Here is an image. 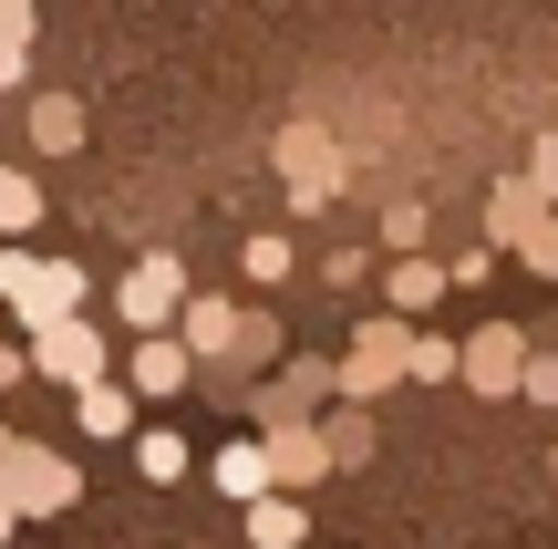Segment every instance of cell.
Instances as JSON below:
<instances>
[{
	"label": "cell",
	"mask_w": 558,
	"mask_h": 549,
	"mask_svg": "<svg viewBox=\"0 0 558 549\" xmlns=\"http://www.w3.org/2000/svg\"><path fill=\"white\" fill-rule=\"evenodd\" d=\"M207 477H218L239 509H248V498H269V488H279V477H269V435H239V446H218V456H207Z\"/></svg>",
	"instance_id": "10"
},
{
	"label": "cell",
	"mask_w": 558,
	"mask_h": 549,
	"mask_svg": "<svg viewBox=\"0 0 558 549\" xmlns=\"http://www.w3.org/2000/svg\"><path fill=\"white\" fill-rule=\"evenodd\" d=\"M445 281H456V270H435V260H393V281H383V301H393V322H414V311H435V301H445Z\"/></svg>",
	"instance_id": "11"
},
{
	"label": "cell",
	"mask_w": 558,
	"mask_h": 549,
	"mask_svg": "<svg viewBox=\"0 0 558 549\" xmlns=\"http://www.w3.org/2000/svg\"><path fill=\"white\" fill-rule=\"evenodd\" d=\"M21 228H41V187L21 177V166H0V249H11Z\"/></svg>",
	"instance_id": "18"
},
{
	"label": "cell",
	"mask_w": 558,
	"mask_h": 549,
	"mask_svg": "<svg viewBox=\"0 0 558 549\" xmlns=\"http://www.w3.org/2000/svg\"><path fill=\"white\" fill-rule=\"evenodd\" d=\"M11 83H21V52H0V94H11Z\"/></svg>",
	"instance_id": "27"
},
{
	"label": "cell",
	"mask_w": 558,
	"mask_h": 549,
	"mask_svg": "<svg viewBox=\"0 0 558 549\" xmlns=\"http://www.w3.org/2000/svg\"><path fill=\"white\" fill-rule=\"evenodd\" d=\"M0 301H11L32 332L83 322V270L73 260H32V249H0Z\"/></svg>",
	"instance_id": "1"
},
{
	"label": "cell",
	"mask_w": 558,
	"mask_h": 549,
	"mask_svg": "<svg viewBox=\"0 0 558 549\" xmlns=\"http://www.w3.org/2000/svg\"><path fill=\"white\" fill-rule=\"evenodd\" d=\"M518 260H527V270H548V281H558V218H538V228H527V239H518Z\"/></svg>",
	"instance_id": "22"
},
{
	"label": "cell",
	"mask_w": 558,
	"mask_h": 549,
	"mask_svg": "<svg viewBox=\"0 0 558 549\" xmlns=\"http://www.w3.org/2000/svg\"><path fill=\"white\" fill-rule=\"evenodd\" d=\"M73 415H83V435H135V384H83Z\"/></svg>",
	"instance_id": "14"
},
{
	"label": "cell",
	"mask_w": 558,
	"mask_h": 549,
	"mask_svg": "<svg viewBox=\"0 0 558 549\" xmlns=\"http://www.w3.org/2000/svg\"><path fill=\"white\" fill-rule=\"evenodd\" d=\"M186 384H197V353H186L177 332H145V343H135V394L166 405V394H186Z\"/></svg>",
	"instance_id": "9"
},
{
	"label": "cell",
	"mask_w": 558,
	"mask_h": 549,
	"mask_svg": "<svg viewBox=\"0 0 558 549\" xmlns=\"http://www.w3.org/2000/svg\"><path fill=\"white\" fill-rule=\"evenodd\" d=\"M21 373H32V353H11V343H0V384H21Z\"/></svg>",
	"instance_id": "26"
},
{
	"label": "cell",
	"mask_w": 558,
	"mask_h": 549,
	"mask_svg": "<svg viewBox=\"0 0 558 549\" xmlns=\"http://www.w3.org/2000/svg\"><path fill=\"white\" fill-rule=\"evenodd\" d=\"M445 373H465V343H445V332H414V384H445Z\"/></svg>",
	"instance_id": "19"
},
{
	"label": "cell",
	"mask_w": 558,
	"mask_h": 549,
	"mask_svg": "<svg viewBox=\"0 0 558 549\" xmlns=\"http://www.w3.org/2000/svg\"><path fill=\"white\" fill-rule=\"evenodd\" d=\"M465 384H476V394L527 384V343H518V322H486L476 343H465Z\"/></svg>",
	"instance_id": "7"
},
{
	"label": "cell",
	"mask_w": 558,
	"mask_h": 549,
	"mask_svg": "<svg viewBox=\"0 0 558 549\" xmlns=\"http://www.w3.org/2000/svg\"><path fill=\"white\" fill-rule=\"evenodd\" d=\"M32 145H41V156H73V145H83V104L73 94H41L32 104Z\"/></svg>",
	"instance_id": "15"
},
{
	"label": "cell",
	"mask_w": 558,
	"mask_h": 549,
	"mask_svg": "<svg viewBox=\"0 0 558 549\" xmlns=\"http://www.w3.org/2000/svg\"><path fill=\"white\" fill-rule=\"evenodd\" d=\"M279 177H290V198H300V207H320V198L341 187L331 135H320V124H290V135H279Z\"/></svg>",
	"instance_id": "5"
},
{
	"label": "cell",
	"mask_w": 558,
	"mask_h": 549,
	"mask_svg": "<svg viewBox=\"0 0 558 549\" xmlns=\"http://www.w3.org/2000/svg\"><path fill=\"white\" fill-rule=\"evenodd\" d=\"M538 218H548V207H538V187H527V177H507L497 198H486V228H497V239H527Z\"/></svg>",
	"instance_id": "16"
},
{
	"label": "cell",
	"mask_w": 558,
	"mask_h": 549,
	"mask_svg": "<svg viewBox=\"0 0 558 549\" xmlns=\"http://www.w3.org/2000/svg\"><path fill=\"white\" fill-rule=\"evenodd\" d=\"M403 373H414V332H403V322H362L352 332V363H341V394L373 405V394H393Z\"/></svg>",
	"instance_id": "2"
},
{
	"label": "cell",
	"mask_w": 558,
	"mask_h": 549,
	"mask_svg": "<svg viewBox=\"0 0 558 549\" xmlns=\"http://www.w3.org/2000/svg\"><path fill=\"white\" fill-rule=\"evenodd\" d=\"M135 477L177 488V477H186V435H177V426H145V435H135Z\"/></svg>",
	"instance_id": "17"
},
{
	"label": "cell",
	"mask_w": 558,
	"mask_h": 549,
	"mask_svg": "<svg viewBox=\"0 0 558 549\" xmlns=\"http://www.w3.org/2000/svg\"><path fill=\"white\" fill-rule=\"evenodd\" d=\"M32 363L83 394V384H104V332L94 322H52V332H32Z\"/></svg>",
	"instance_id": "6"
},
{
	"label": "cell",
	"mask_w": 558,
	"mask_h": 549,
	"mask_svg": "<svg viewBox=\"0 0 558 549\" xmlns=\"http://www.w3.org/2000/svg\"><path fill=\"white\" fill-rule=\"evenodd\" d=\"M0 52L32 62V0H0Z\"/></svg>",
	"instance_id": "23"
},
{
	"label": "cell",
	"mask_w": 558,
	"mask_h": 549,
	"mask_svg": "<svg viewBox=\"0 0 558 549\" xmlns=\"http://www.w3.org/2000/svg\"><path fill=\"white\" fill-rule=\"evenodd\" d=\"M0 488H11V509H21V518L73 509V467H62L52 446H11V456H0Z\"/></svg>",
	"instance_id": "4"
},
{
	"label": "cell",
	"mask_w": 558,
	"mask_h": 549,
	"mask_svg": "<svg viewBox=\"0 0 558 549\" xmlns=\"http://www.w3.org/2000/svg\"><path fill=\"white\" fill-rule=\"evenodd\" d=\"M527 187H538V198H558V135L538 145V166H527Z\"/></svg>",
	"instance_id": "25"
},
{
	"label": "cell",
	"mask_w": 558,
	"mask_h": 549,
	"mask_svg": "<svg viewBox=\"0 0 558 549\" xmlns=\"http://www.w3.org/2000/svg\"><path fill=\"white\" fill-rule=\"evenodd\" d=\"M311 539V518H300V498H248V549H300Z\"/></svg>",
	"instance_id": "13"
},
{
	"label": "cell",
	"mask_w": 558,
	"mask_h": 549,
	"mask_svg": "<svg viewBox=\"0 0 558 549\" xmlns=\"http://www.w3.org/2000/svg\"><path fill=\"white\" fill-rule=\"evenodd\" d=\"M320 435H331V467H362V456H373V426H362V415H331Z\"/></svg>",
	"instance_id": "20"
},
{
	"label": "cell",
	"mask_w": 558,
	"mask_h": 549,
	"mask_svg": "<svg viewBox=\"0 0 558 549\" xmlns=\"http://www.w3.org/2000/svg\"><path fill=\"white\" fill-rule=\"evenodd\" d=\"M186 301H197V290H186L177 249H156V260H135V270H124V290H114V311H124L135 332H166V322H177Z\"/></svg>",
	"instance_id": "3"
},
{
	"label": "cell",
	"mask_w": 558,
	"mask_h": 549,
	"mask_svg": "<svg viewBox=\"0 0 558 549\" xmlns=\"http://www.w3.org/2000/svg\"><path fill=\"white\" fill-rule=\"evenodd\" d=\"M11 518H21V509H11V488H0V529H11Z\"/></svg>",
	"instance_id": "28"
},
{
	"label": "cell",
	"mask_w": 558,
	"mask_h": 549,
	"mask_svg": "<svg viewBox=\"0 0 558 549\" xmlns=\"http://www.w3.org/2000/svg\"><path fill=\"white\" fill-rule=\"evenodd\" d=\"M248 343V311H228V301H186V353H239Z\"/></svg>",
	"instance_id": "12"
},
{
	"label": "cell",
	"mask_w": 558,
	"mask_h": 549,
	"mask_svg": "<svg viewBox=\"0 0 558 549\" xmlns=\"http://www.w3.org/2000/svg\"><path fill=\"white\" fill-rule=\"evenodd\" d=\"M269 477L279 488H320L331 477V435L320 426H269Z\"/></svg>",
	"instance_id": "8"
},
{
	"label": "cell",
	"mask_w": 558,
	"mask_h": 549,
	"mask_svg": "<svg viewBox=\"0 0 558 549\" xmlns=\"http://www.w3.org/2000/svg\"><path fill=\"white\" fill-rule=\"evenodd\" d=\"M239 260H248V281H290V239H248Z\"/></svg>",
	"instance_id": "21"
},
{
	"label": "cell",
	"mask_w": 558,
	"mask_h": 549,
	"mask_svg": "<svg viewBox=\"0 0 558 549\" xmlns=\"http://www.w3.org/2000/svg\"><path fill=\"white\" fill-rule=\"evenodd\" d=\"M518 394H527V405H558V363H538V353H527V384H518Z\"/></svg>",
	"instance_id": "24"
}]
</instances>
